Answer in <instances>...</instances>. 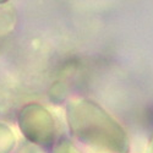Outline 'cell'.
<instances>
[{"label": "cell", "mask_w": 153, "mask_h": 153, "mask_svg": "<svg viewBox=\"0 0 153 153\" xmlns=\"http://www.w3.org/2000/svg\"><path fill=\"white\" fill-rule=\"evenodd\" d=\"M71 134L98 153H129V137L123 126L100 105L85 98H75L66 107Z\"/></svg>", "instance_id": "6da1fadb"}, {"label": "cell", "mask_w": 153, "mask_h": 153, "mask_svg": "<svg viewBox=\"0 0 153 153\" xmlns=\"http://www.w3.org/2000/svg\"><path fill=\"white\" fill-rule=\"evenodd\" d=\"M19 126L23 136L34 146L50 147L55 142V120L48 109L38 103H30L20 110Z\"/></svg>", "instance_id": "7a4b0ae2"}, {"label": "cell", "mask_w": 153, "mask_h": 153, "mask_svg": "<svg viewBox=\"0 0 153 153\" xmlns=\"http://www.w3.org/2000/svg\"><path fill=\"white\" fill-rule=\"evenodd\" d=\"M16 143V138L10 127L0 123V153H10Z\"/></svg>", "instance_id": "3957f363"}, {"label": "cell", "mask_w": 153, "mask_h": 153, "mask_svg": "<svg viewBox=\"0 0 153 153\" xmlns=\"http://www.w3.org/2000/svg\"><path fill=\"white\" fill-rule=\"evenodd\" d=\"M55 153H79V151L76 149L70 142L68 141H62L55 148Z\"/></svg>", "instance_id": "277c9868"}, {"label": "cell", "mask_w": 153, "mask_h": 153, "mask_svg": "<svg viewBox=\"0 0 153 153\" xmlns=\"http://www.w3.org/2000/svg\"><path fill=\"white\" fill-rule=\"evenodd\" d=\"M19 153H43V151L38 147V146H34V145H30V146H26L23 147Z\"/></svg>", "instance_id": "5b68a950"}, {"label": "cell", "mask_w": 153, "mask_h": 153, "mask_svg": "<svg viewBox=\"0 0 153 153\" xmlns=\"http://www.w3.org/2000/svg\"><path fill=\"white\" fill-rule=\"evenodd\" d=\"M147 153H153V137H152V140H151L149 143H148V149H147Z\"/></svg>", "instance_id": "8992f818"}]
</instances>
